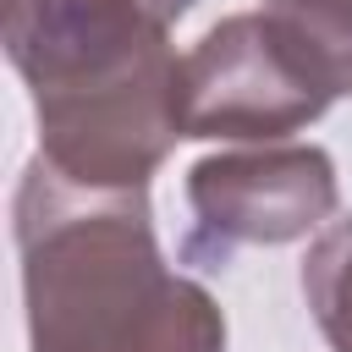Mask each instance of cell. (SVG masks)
<instances>
[{
	"label": "cell",
	"instance_id": "6da1fadb",
	"mask_svg": "<svg viewBox=\"0 0 352 352\" xmlns=\"http://www.w3.org/2000/svg\"><path fill=\"white\" fill-rule=\"evenodd\" d=\"M192 0H6V55L33 88L44 165L77 187L143 192L176 132L165 33Z\"/></svg>",
	"mask_w": 352,
	"mask_h": 352
},
{
	"label": "cell",
	"instance_id": "7a4b0ae2",
	"mask_svg": "<svg viewBox=\"0 0 352 352\" xmlns=\"http://www.w3.org/2000/svg\"><path fill=\"white\" fill-rule=\"evenodd\" d=\"M33 352H226L220 308L165 270L143 192H99L44 160L16 187Z\"/></svg>",
	"mask_w": 352,
	"mask_h": 352
},
{
	"label": "cell",
	"instance_id": "3957f363",
	"mask_svg": "<svg viewBox=\"0 0 352 352\" xmlns=\"http://www.w3.org/2000/svg\"><path fill=\"white\" fill-rule=\"evenodd\" d=\"M336 99L324 66L270 16H226L182 55L176 132L182 138H286Z\"/></svg>",
	"mask_w": 352,
	"mask_h": 352
},
{
	"label": "cell",
	"instance_id": "277c9868",
	"mask_svg": "<svg viewBox=\"0 0 352 352\" xmlns=\"http://www.w3.org/2000/svg\"><path fill=\"white\" fill-rule=\"evenodd\" d=\"M187 209L192 226L182 236V258L198 270H220L248 242L308 236L336 209V165L314 143L214 154L187 176Z\"/></svg>",
	"mask_w": 352,
	"mask_h": 352
},
{
	"label": "cell",
	"instance_id": "5b68a950",
	"mask_svg": "<svg viewBox=\"0 0 352 352\" xmlns=\"http://www.w3.org/2000/svg\"><path fill=\"white\" fill-rule=\"evenodd\" d=\"M302 292L336 352H352V220L330 226L302 264Z\"/></svg>",
	"mask_w": 352,
	"mask_h": 352
},
{
	"label": "cell",
	"instance_id": "8992f818",
	"mask_svg": "<svg viewBox=\"0 0 352 352\" xmlns=\"http://www.w3.org/2000/svg\"><path fill=\"white\" fill-rule=\"evenodd\" d=\"M336 82V94H352V0H270L264 6Z\"/></svg>",
	"mask_w": 352,
	"mask_h": 352
}]
</instances>
